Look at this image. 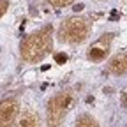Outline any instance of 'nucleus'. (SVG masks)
I'll return each mask as SVG.
<instances>
[{
  "label": "nucleus",
  "mask_w": 127,
  "mask_h": 127,
  "mask_svg": "<svg viewBox=\"0 0 127 127\" xmlns=\"http://www.w3.org/2000/svg\"><path fill=\"white\" fill-rule=\"evenodd\" d=\"M16 127H41V120L37 117V113H32V111H25L18 117L16 120Z\"/></svg>",
  "instance_id": "obj_7"
},
{
  "label": "nucleus",
  "mask_w": 127,
  "mask_h": 127,
  "mask_svg": "<svg viewBox=\"0 0 127 127\" xmlns=\"http://www.w3.org/2000/svg\"><path fill=\"white\" fill-rule=\"evenodd\" d=\"M53 7H65L69 4H72V0H48Z\"/></svg>",
  "instance_id": "obj_9"
},
{
  "label": "nucleus",
  "mask_w": 127,
  "mask_h": 127,
  "mask_svg": "<svg viewBox=\"0 0 127 127\" xmlns=\"http://www.w3.org/2000/svg\"><path fill=\"white\" fill-rule=\"evenodd\" d=\"M55 62L57 64H65L67 62V55L65 53H57L55 55Z\"/></svg>",
  "instance_id": "obj_11"
},
{
  "label": "nucleus",
  "mask_w": 127,
  "mask_h": 127,
  "mask_svg": "<svg viewBox=\"0 0 127 127\" xmlns=\"http://www.w3.org/2000/svg\"><path fill=\"white\" fill-rule=\"evenodd\" d=\"M74 94L65 90V92H58L57 95L50 99L48 102V125L50 127H60L64 122V117L67 115V111L74 106Z\"/></svg>",
  "instance_id": "obj_3"
},
{
  "label": "nucleus",
  "mask_w": 127,
  "mask_h": 127,
  "mask_svg": "<svg viewBox=\"0 0 127 127\" xmlns=\"http://www.w3.org/2000/svg\"><path fill=\"white\" fill-rule=\"evenodd\" d=\"M76 127H97V122H95L90 115H81L79 120L76 122Z\"/></svg>",
  "instance_id": "obj_8"
},
{
  "label": "nucleus",
  "mask_w": 127,
  "mask_h": 127,
  "mask_svg": "<svg viewBox=\"0 0 127 127\" xmlns=\"http://www.w3.org/2000/svg\"><path fill=\"white\" fill-rule=\"evenodd\" d=\"M7 7H9V2H7V0H0V18L7 12Z\"/></svg>",
  "instance_id": "obj_10"
},
{
  "label": "nucleus",
  "mask_w": 127,
  "mask_h": 127,
  "mask_svg": "<svg viewBox=\"0 0 127 127\" xmlns=\"http://www.w3.org/2000/svg\"><path fill=\"white\" fill-rule=\"evenodd\" d=\"M20 104L16 99H2L0 101V127H12V124L18 120Z\"/></svg>",
  "instance_id": "obj_4"
},
{
  "label": "nucleus",
  "mask_w": 127,
  "mask_h": 127,
  "mask_svg": "<svg viewBox=\"0 0 127 127\" xmlns=\"http://www.w3.org/2000/svg\"><path fill=\"white\" fill-rule=\"evenodd\" d=\"M90 34V21L81 16H71L58 28V41L65 44L83 42Z\"/></svg>",
  "instance_id": "obj_2"
},
{
  "label": "nucleus",
  "mask_w": 127,
  "mask_h": 127,
  "mask_svg": "<svg viewBox=\"0 0 127 127\" xmlns=\"http://www.w3.org/2000/svg\"><path fill=\"white\" fill-rule=\"evenodd\" d=\"M111 39H113V35H111V34H106V35H102L99 41H95V42L88 48V53H87L88 60H92V62H102V60L108 57V53H109Z\"/></svg>",
  "instance_id": "obj_5"
},
{
  "label": "nucleus",
  "mask_w": 127,
  "mask_h": 127,
  "mask_svg": "<svg viewBox=\"0 0 127 127\" xmlns=\"http://www.w3.org/2000/svg\"><path fill=\"white\" fill-rule=\"evenodd\" d=\"M53 46V28L51 25L42 27L28 34L20 46V53L25 62H39L51 51Z\"/></svg>",
  "instance_id": "obj_1"
},
{
  "label": "nucleus",
  "mask_w": 127,
  "mask_h": 127,
  "mask_svg": "<svg viewBox=\"0 0 127 127\" xmlns=\"http://www.w3.org/2000/svg\"><path fill=\"white\" fill-rule=\"evenodd\" d=\"M108 71L111 74H127V53H118L108 64Z\"/></svg>",
  "instance_id": "obj_6"
}]
</instances>
